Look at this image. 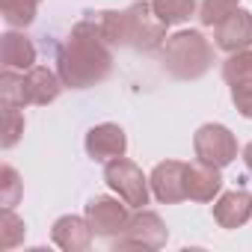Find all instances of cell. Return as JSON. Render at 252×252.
Returning <instances> with one entry per match:
<instances>
[{"instance_id": "14", "label": "cell", "mask_w": 252, "mask_h": 252, "mask_svg": "<svg viewBox=\"0 0 252 252\" xmlns=\"http://www.w3.org/2000/svg\"><path fill=\"white\" fill-rule=\"evenodd\" d=\"M0 60H3V68L9 71H30L36 65V48L24 33L9 30L0 42Z\"/></svg>"}, {"instance_id": "15", "label": "cell", "mask_w": 252, "mask_h": 252, "mask_svg": "<svg viewBox=\"0 0 252 252\" xmlns=\"http://www.w3.org/2000/svg\"><path fill=\"white\" fill-rule=\"evenodd\" d=\"M95 231L89 225V220H80V217H60L54 222V243L68 249V252H83L89 249Z\"/></svg>"}, {"instance_id": "6", "label": "cell", "mask_w": 252, "mask_h": 252, "mask_svg": "<svg viewBox=\"0 0 252 252\" xmlns=\"http://www.w3.org/2000/svg\"><path fill=\"white\" fill-rule=\"evenodd\" d=\"M86 220H89V225L98 237H116L131 222L128 205L122 199H110V196H95L86 205Z\"/></svg>"}, {"instance_id": "21", "label": "cell", "mask_w": 252, "mask_h": 252, "mask_svg": "<svg viewBox=\"0 0 252 252\" xmlns=\"http://www.w3.org/2000/svg\"><path fill=\"white\" fill-rule=\"evenodd\" d=\"M21 196V178L12 166H3L0 169V205L3 208H12Z\"/></svg>"}, {"instance_id": "11", "label": "cell", "mask_w": 252, "mask_h": 252, "mask_svg": "<svg viewBox=\"0 0 252 252\" xmlns=\"http://www.w3.org/2000/svg\"><path fill=\"white\" fill-rule=\"evenodd\" d=\"M220 190H222L220 166H211L205 160L187 163V199H193V202H211Z\"/></svg>"}, {"instance_id": "7", "label": "cell", "mask_w": 252, "mask_h": 252, "mask_svg": "<svg viewBox=\"0 0 252 252\" xmlns=\"http://www.w3.org/2000/svg\"><path fill=\"white\" fill-rule=\"evenodd\" d=\"M163 243H166V225L158 214H149V211L131 217L122 237L116 240V246H143V249H160Z\"/></svg>"}, {"instance_id": "25", "label": "cell", "mask_w": 252, "mask_h": 252, "mask_svg": "<svg viewBox=\"0 0 252 252\" xmlns=\"http://www.w3.org/2000/svg\"><path fill=\"white\" fill-rule=\"evenodd\" d=\"M243 163H246V169L252 172V143H249V146L243 149Z\"/></svg>"}, {"instance_id": "19", "label": "cell", "mask_w": 252, "mask_h": 252, "mask_svg": "<svg viewBox=\"0 0 252 252\" xmlns=\"http://www.w3.org/2000/svg\"><path fill=\"white\" fill-rule=\"evenodd\" d=\"M0 95H3V107H27L24 101V71H9L3 68V77H0Z\"/></svg>"}, {"instance_id": "12", "label": "cell", "mask_w": 252, "mask_h": 252, "mask_svg": "<svg viewBox=\"0 0 252 252\" xmlns=\"http://www.w3.org/2000/svg\"><path fill=\"white\" fill-rule=\"evenodd\" d=\"M63 86H65L63 77H57L45 65H33L30 71H24V101L27 104H51L57 101Z\"/></svg>"}, {"instance_id": "3", "label": "cell", "mask_w": 252, "mask_h": 252, "mask_svg": "<svg viewBox=\"0 0 252 252\" xmlns=\"http://www.w3.org/2000/svg\"><path fill=\"white\" fill-rule=\"evenodd\" d=\"M160 60H163V68L178 77V80H196L202 77L211 63H214V48L211 42L196 33V30H181L175 36H169L160 48Z\"/></svg>"}, {"instance_id": "8", "label": "cell", "mask_w": 252, "mask_h": 252, "mask_svg": "<svg viewBox=\"0 0 252 252\" xmlns=\"http://www.w3.org/2000/svg\"><path fill=\"white\" fill-rule=\"evenodd\" d=\"M125 149H128V137H125V131L113 122L95 125V128L86 134V155L92 160L110 163L116 158H125Z\"/></svg>"}, {"instance_id": "17", "label": "cell", "mask_w": 252, "mask_h": 252, "mask_svg": "<svg viewBox=\"0 0 252 252\" xmlns=\"http://www.w3.org/2000/svg\"><path fill=\"white\" fill-rule=\"evenodd\" d=\"M152 9L166 27H172V24H184L196 12V0H152Z\"/></svg>"}, {"instance_id": "16", "label": "cell", "mask_w": 252, "mask_h": 252, "mask_svg": "<svg viewBox=\"0 0 252 252\" xmlns=\"http://www.w3.org/2000/svg\"><path fill=\"white\" fill-rule=\"evenodd\" d=\"M222 77L228 86H246L252 83V51H234L222 63Z\"/></svg>"}, {"instance_id": "4", "label": "cell", "mask_w": 252, "mask_h": 252, "mask_svg": "<svg viewBox=\"0 0 252 252\" xmlns=\"http://www.w3.org/2000/svg\"><path fill=\"white\" fill-rule=\"evenodd\" d=\"M104 178H107L110 190L128 208H143L149 202V181H146V175H143V169L137 163L125 160V158H116V160L107 163Z\"/></svg>"}, {"instance_id": "24", "label": "cell", "mask_w": 252, "mask_h": 252, "mask_svg": "<svg viewBox=\"0 0 252 252\" xmlns=\"http://www.w3.org/2000/svg\"><path fill=\"white\" fill-rule=\"evenodd\" d=\"M231 101H234V107H237L246 119H252V83H246V86H231Z\"/></svg>"}, {"instance_id": "5", "label": "cell", "mask_w": 252, "mask_h": 252, "mask_svg": "<svg viewBox=\"0 0 252 252\" xmlns=\"http://www.w3.org/2000/svg\"><path fill=\"white\" fill-rule=\"evenodd\" d=\"M196 158L211 163V166H228L234 158H237V140L234 134L225 128V125H202V128L196 131Z\"/></svg>"}, {"instance_id": "18", "label": "cell", "mask_w": 252, "mask_h": 252, "mask_svg": "<svg viewBox=\"0 0 252 252\" xmlns=\"http://www.w3.org/2000/svg\"><path fill=\"white\" fill-rule=\"evenodd\" d=\"M42 0H0L3 9V21L9 27H30L36 21V9Z\"/></svg>"}, {"instance_id": "10", "label": "cell", "mask_w": 252, "mask_h": 252, "mask_svg": "<svg viewBox=\"0 0 252 252\" xmlns=\"http://www.w3.org/2000/svg\"><path fill=\"white\" fill-rule=\"evenodd\" d=\"M214 39H217V48H222L228 54L246 51L252 45V12L234 9L225 21H220L214 27Z\"/></svg>"}, {"instance_id": "20", "label": "cell", "mask_w": 252, "mask_h": 252, "mask_svg": "<svg viewBox=\"0 0 252 252\" xmlns=\"http://www.w3.org/2000/svg\"><path fill=\"white\" fill-rule=\"evenodd\" d=\"M234 9H240V0H202L199 6V21L205 27H217L220 21H225Z\"/></svg>"}, {"instance_id": "13", "label": "cell", "mask_w": 252, "mask_h": 252, "mask_svg": "<svg viewBox=\"0 0 252 252\" xmlns=\"http://www.w3.org/2000/svg\"><path fill=\"white\" fill-rule=\"evenodd\" d=\"M252 217V193L249 190H231L222 193L220 202L214 205V220L222 228H237Z\"/></svg>"}, {"instance_id": "1", "label": "cell", "mask_w": 252, "mask_h": 252, "mask_svg": "<svg viewBox=\"0 0 252 252\" xmlns=\"http://www.w3.org/2000/svg\"><path fill=\"white\" fill-rule=\"evenodd\" d=\"M110 65H113V54H110L107 39L101 36L98 18L77 21L71 27L65 48L60 51V60H57L63 83L71 89L95 86L110 74Z\"/></svg>"}, {"instance_id": "23", "label": "cell", "mask_w": 252, "mask_h": 252, "mask_svg": "<svg viewBox=\"0 0 252 252\" xmlns=\"http://www.w3.org/2000/svg\"><path fill=\"white\" fill-rule=\"evenodd\" d=\"M0 225H3V237H0V246L3 249H12V246H18V240H24V222L12 214V208H3Z\"/></svg>"}, {"instance_id": "9", "label": "cell", "mask_w": 252, "mask_h": 252, "mask_svg": "<svg viewBox=\"0 0 252 252\" xmlns=\"http://www.w3.org/2000/svg\"><path fill=\"white\" fill-rule=\"evenodd\" d=\"M149 181H152L155 196L166 205H175V202L187 199V163H181V160L158 163Z\"/></svg>"}, {"instance_id": "22", "label": "cell", "mask_w": 252, "mask_h": 252, "mask_svg": "<svg viewBox=\"0 0 252 252\" xmlns=\"http://www.w3.org/2000/svg\"><path fill=\"white\" fill-rule=\"evenodd\" d=\"M24 134V116L18 107H3V149H12Z\"/></svg>"}, {"instance_id": "2", "label": "cell", "mask_w": 252, "mask_h": 252, "mask_svg": "<svg viewBox=\"0 0 252 252\" xmlns=\"http://www.w3.org/2000/svg\"><path fill=\"white\" fill-rule=\"evenodd\" d=\"M101 36L113 48H134V51H152L163 42L166 24L155 15L152 3H134L125 12H101L98 15Z\"/></svg>"}]
</instances>
